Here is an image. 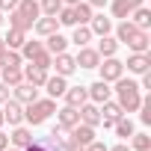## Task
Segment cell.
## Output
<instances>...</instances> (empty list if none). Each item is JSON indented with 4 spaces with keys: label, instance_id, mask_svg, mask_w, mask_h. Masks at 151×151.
<instances>
[{
    "label": "cell",
    "instance_id": "1",
    "mask_svg": "<svg viewBox=\"0 0 151 151\" xmlns=\"http://www.w3.org/2000/svg\"><path fill=\"white\" fill-rule=\"evenodd\" d=\"M113 92H116V101H119V107H122L124 113H136V110H139V104H142V89H139L136 80L119 77Z\"/></svg>",
    "mask_w": 151,
    "mask_h": 151
},
{
    "label": "cell",
    "instance_id": "2",
    "mask_svg": "<svg viewBox=\"0 0 151 151\" xmlns=\"http://www.w3.org/2000/svg\"><path fill=\"white\" fill-rule=\"evenodd\" d=\"M50 113H56V101L53 98H36L33 104L24 107V122H30L33 127H39V124H45L50 119Z\"/></svg>",
    "mask_w": 151,
    "mask_h": 151
},
{
    "label": "cell",
    "instance_id": "3",
    "mask_svg": "<svg viewBox=\"0 0 151 151\" xmlns=\"http://www.w3.org/2000/svg\"><path fill=\"white\" fill-rule=\"evenodd\" d=\"M98 71H101V80L116 83L119 77H124V62L116 59V56H104V59L98 62Z\"/></svg>",
    "mask_w": 151,
    "mask_h": 151
},
{
    "label": "cell",
    "instance_id": "4",
    "mask_svg": "<svg viewBox=\"0 0 151 151\" xmlns=\"http://www.w3.org/2000/svg\"><path fill=\"white\" fill-rule=\"evenodd\" d=\"M3 119L15 127V124H24V104L15 101V98H6L3 101Z\"/></svg>",
    "mask_w": 151,
    "mask_h": 151
},
{
    "label": "cell",
    "instance_id": "5",
    "mask_svg": "<svg viewBox=\"0 0 151 151\" xmlns=\"http://www.w3.org/2000/svg\"><path fill=\"white\" fill-rule=\"evenodd\" d=\"M12 98H15V101H21V104L27 107V104H33V101L39 98V86H33V83L21 80L18 86H12Z\"/></svg>",
    "mask_w": 151,
    "mask_h": 151
},
{
    "label": "cell",
    "instance_id": "6",
    "mask_svg": "<svg viewBox=\"0 0 151 151\" xmlns=\"http://www.w3.org/2000/svg\"><path fill=\"white\" fill-rule=\"evenodd\" d=\"M74 124H80V113H77V107H62V110H56V127H62V130H71Z\"/></svg>",
    "mask_w": 151,
    "mask_h": 151
},
{
    "label": "cell",
    "instance_id": "7",
    "mask_svg": "<svg viewBox=\"0 0 151 151\" xmlns=\"http://www.w3.org/2000/svg\"><path fill=\"white\" fill-rule=\"evenodd\" d=\"M86 89H89V101H92V104H98V107H101L104 101H110V98H113V89H110V83H107V80H95V83H92V86H86Z\"/></svg>",
    "mask_w": 151,
    "mask_h": 151
},
{
    "label": "cell",
    "instance_id": "8",
    "mask_svg": "<svg viewBox=\"0 0 151 151\" xmlns=\"http://www.w3.org/2000/svg\"><path fill=\"white\" fill-rule=\"evenodd\" d=\"M77 113H80V122H83V124H89V127H98V124H101V107H98V104L86 101V104L77 107Z\"/></svg>",
    "mask_w": 151,
    "mask_h": 151
},
{
    "label": "cell",
    "instance_id": "9",
    "mask_svg": "<svg viewBox=\"0 0 151 151\" xmlns=\"http://www.w3.org/2000/svg\"><path fill=\"white\" fill-rule=\"evenodd\" d=\"M53 68H56V74H59V77H68V74H74V71H77V62H74V56L71 53H56L53 56V62H50Z\"/></svg>",
    "mask_w": 151,
    "mask_h": 151
},
{
    "label": "cell",
    "instance_id": "10",
    "mask_svg": "<svg viewBox=\"0 0 151 151\" xmlns=\"http://www.w3.org/2000/svg\"><path fill=\"white\" fill-rule=\"evenodd\" d=\"M65 89H68V77H59V74H53V77L45 80V92H47V98H53V101L62 98Z\"/></svg>",
    "mask_w": 151,
    "mask_h": 151
},
{
    "label": "cell",
    "instance_id": "11",
    "mask_svg": "<svg viewBox=\"0 0 151 151\" xmlns=\"http://www.w3.org/2000/svg\"><path fill=\"white\" fill-rule=\"evenodd\" d=\"M124 65L130 74H145V71H151V56L148 53H130Z\"/></svg>",
    "mask_w": 151,
    "mask_h": 151
},
{
    "label": "cell",
    "instance_id": "12",
    "mask_svg": "<svg viewBox=\"0 0 151 151\" xmlns=\"http://www.w3.org/2000/svg\"><path fill=\"white\" fill-rule=\"evenodd\" d=\"M68 136H71V142H77V145H89L92 139H95V127H89V124H74L71 130H68Z\"/></svg>",
    "mask_w": 151,
    "mask_h": 151
},
{
    "label": "cell",
    "instance_id": "13",
    "mask_svg": "<svg viewBox=\"0 0 151 151\" xmlns=\"http://www.w3.org/2000/svg\"><path fill=\"white\" fill-rule=\"evenodd\" d=\"M74 62H77V68H98L101 53H98L95 47H80V53L74 56Z\"/></svg>",
    "mask_w": 151,
    "mask_h": 151
},
{
    "label": "cell",
    "instance_id": "14",
    "mask_svg": "<svg viewBox=\"0 0 151 151\" xmlns=\"http://www.w3.org/2000/svg\"><path fill=\"white\" fill-rule=\"evenodd\" d=\"M136 6H142V0H113V3H110V12H113V18H127Z\"/></svg>",
    "mask_w": 151,
    "mask_h": 151
},
{
    "label": "cell",
    "instance_id": "15",
    "mask_svg": "<svg viewBox=\"0 0 151 151\" xmlns=\"http://www.w3.org/2000/svg\"><path fill=\"white\" fill-rule=\"evenodd\" d=\"M62 98H65V104H68V107H80V104H86V101H89V89H86V86H68Z\"/></svg>",
    "mask_w": 151,
    "mask_h": 151
},
{
    "label": "cell",
    "instance_id": "16",
    "mask_svg": "<svg viewBox=\"0 0 151 151\" xmlns=\"http://www.w3.org/2000/svg\"><path fill=\"white\" fill-rule=\"evenodd\" d=\"M33 30H36L39 36H45V39H47L50 33H56V30H59V21H56V15H45V18L39 15V18H36V24H33Z\"/></svg>",
    "mask_w": 151,
    "mask_h": 151
},
{
    "label": "cell",
    "instance_id": "17",
    "mask_svg": "<svg viewBox=\"0 0 151 151\" xmlns=\"http://www.w3.org/2000/svg\"><path fill=\"white\" fill-rule=\"evenodd\" d=\"M30 142H33V130L24 127V124H15V130H12V136H9V145H15V148H27Z\"/></svg>",
    "mask_w": 151,
    "mask_h": 151
},
{
    "label": "cell",
    "instance_id": "18",
    "mask_svg": "<svg viewBox=\"0 0 151 151\" xmlns=\"http://www.w3.org/2000/svg\"><path fill=\"white\" fill-rule=\"evenodd\" d=\"M47 77H50L47 68H39V65H33V62L24 68V80H27V83H33V86H45V80H47Z\"/></svg>",
    "mask_w": 151,
    "mask_h": 151
},
{
    "label": "cell",
    "instance_id": "19",
    "mask_svg": "<svg viewBox=\"0 0 151 151\" xmlns=\"http://www.w3.org/2000/svg\"><path fill=\"white\" fill-rule=\"evenodd\" d=\"M89 30H92V36H110L113 33V21L104 18V15H92L89 18Z\"/></svg>",
    "mask_w": 151,
    "mask_h": 151
},
{
    "label": "cell",
    "instance_id": "20",
    "mask_svg": "<svg viewBox=\"0 0 151 151\" xmlns=\"http://www.w3.org/2000/svg\"><path fill=\"white\" fill-rule=\"evenodd\" d=\"M136 30H139V27H136L133 21H127V18H124V21L116 27V42H119V45H127V42L136 36Z\"/></svg>",
    "mask_w": 151,
    "mask_h": 151
},
{
    "label": "cell",
    "instance_id": "21",
    "mask_svg": "<svg viewBox=\"0 0 151 151\" xmlns=\"http://www.w3.org/2000/svg\"><path fill=\"white\" fill-rule=\"evenodd\" d=\"M148 45H151V36H148V30H136V36L127 42V47H130L133 53H148Z\"/></svg>",
    "mask_w": 151,
    "mask_h": 151
},
{
    "label": "cell",
    "instance_id": "22",
    "mask_svg": "<svg viewBox=\"0 0 151 151\" xmlns=\"http://www.w3.org/2000/svg\"><path fill=\"white\" fill-rule=\"evenodd\" d=\"M127 21H133L139 30H148V27H151V9H145V6H136V9L127 15Z\"/></svg>",
    "mask_w": 151,
    "mask_h": 151
},
{
    "label": "cell",
    "instance_id": "23",
    "mask_svg": "<svg viewBox=\"0 0 151 151\" xmlns=\"http://www.w3.org/2000/svg\"><path fill=\"white\" fill-rule=\"evenodd\" d=\"M65 47H68V39H65V36H59V30L47 36V45H45V50H47L50 56H56V53H62Z\"/></svg>",
    "mask_w": 151,
    "mask_h": 151
},
{
    "label": "cell",
    "instance_id": "24",
    "mask_svg": "<svg viewBox=\"0 0 151 151\" xmlns=\"http://www.w3.org/2000/svg\"><path fill=\"white\" fill-rule=\"evenodd\" d=\"M33 24H36V21H30L24 12H18V9L9 12V27H12V30H24V33H27V30H33Z\"/></svg>",
    "mask_w": 151,
    "mask_h": 151
},
{
    "label": "cell",
    "instance_id": "25",
    "mask_svg": "<svg viewBox=\"0 0 151 151\" xmlns=\"http://www.w3.org/2000/svg\"><path fill=\"white\" fill-rule=\"evenodd\" d=\"M95 50L101 53V59H104V56H116V50H119L116 36H101V42H98V47H95Z\"/></svg>",
    "mask_w": 151,
    "mask_h": 151
},
{
    "label": "cell",
    "instance_id": "26",
    "mask_svg": "<svg viewBox=\"0 0 151 151\" xmlns=\"http://www.w3.org/2000/svg\"><path fill=\"white\" fill-rule=\"evenodd\" d=\"M71 42L77 45V47H86V45L92 42V30H89V24H77V27H74V36H71Z\"/></svg>",
    "mask_w": 151,
    "mask_h": 151
},
{
    "label": "cell",
    "instance_id": "27",
    "mask_svg": "<svg viewBox=\"0 0 151 151\" xmlns=\"http://www.w3.org/2000/svg\"><path fill=\"white\" fill-rule=\"evenodd\" d=\"M0 77H3V83L12 89V86H18L24 80V68H0Z\"/></svg>",
    "mask_w": 151,
    "mask_h": 151
},
{
    "label": "cell",
    "instance_id": "28",
    "mask_svg": "<svg viewBox=\"0 0 151 151\" xmlns=\"http://www.w3.org/2000/svg\"><path fill=\"white\" fill-rule=\"evenodd\" d=\"M101 116L116 122V119H122V116H127V113L119 107V101H113V98H110V101H104V104H101Z\"/></svg>",
    "mask_w": 151,
    "mask_h": 151
},
{
    "label": "cell",
    "instance_id": "29",
    "mask_svg": "<svg viewBox=\"0 0 151 151\" xmlns=\"http://www.w3.org/2000/svg\"><path fill=\"white\" fill-rule=\"evenodd\" d=\"M18 12H24L30 21H36L39 15H42V9H39V0H18V6H15Z\"/></svg>",
    "mask_w": 151,
    "mask_h": 151
},
{
    "label": "cell",
    "instance_id": "30",
    "mask_svg": "<svg viewBox=\"0 0 151 151\" xmlns=\"http://www.w3.org/2000/svg\"><path fill=\"white\" fill-rule=\"evenodd\" d=\"M3 42H6V47H9V50H21V45L27 42V33H24V30H12V27H9V36H6Z\"/></svg>",
    "mask_w": 151,
    "mask_h": 151
},
{
    "label": "cell",
    "instance_id": "31",
    "mask_svg": "<svg viewBox=\"0 0 151 151\" xmlns=\"http://www.w3.org/2000/svg\"><path fill=\"white\" fill-rule=\"evenodd\" d=\"M71 9H74V18H77V24H89V18L95 15V12H92V6L86 3V0H80V3H74Z\"/></svg>",
    "mask_w": 151,
    "mask_h": 151
},
{
    "label": "cell",
    "instance_id": "32",
    "mask_svg": "<svg viewBox=\"0 0 151 151\" xmlns=\"http://www.w3.org/2000/svg\"><path fill=\"white\" fill-rule=\"evenodd\" d=\"M21 62H24L21 50H9V47H6L3 59H0V68H21Z\"/></svg>",
    "mask_w": 151,
    "mask_h": 151
},
{
    "label": "cell",
    "instance_id": "33",
    "mask_svg": "<svg viewBox=\"0 0 151 151\" xmlns=\"http://www.w3.org/2000/svg\"><path fill=\"white\" fill-rule=\"evenodd\" d=\"M42 50H45V45H42V42H30V39H27V42L21 45V56H24L27 62H30V59H36Z\"/></svg>",
    "mask_w": 151,
    "mask_h": 151
},
{
    "label": "cell",
    "instance_id": "34",
    "mask_svg": "<svg viewBox=\"0 0 151 151\" xmlns=\"http://www.w3.org/2000/svg\"><path fill=\"white\" fill-rule=\"evenodd\" d=\"M113 130H116V133H119L122 139H130V136H133V122H130L127 116H122V119H116Z\"/></svg>",
    "mask_w": 151,
    "mask_h": 151
},
{
    "label": "cell",
    "instance_id": "35",
    "mask_svg": "<svg viewBox=\"0 0 151 151\" xmlns=\"http://www.w3.org/2000/svg\"><path fill=\"white\" fill-rule=\"evenodd\" d=\"M56 21H59V27H77V18H74V9L71 6H62L56 12Z\"/></svg>",
    "mask_w": 151,
    "mask_h": 151
},
{
    "label": "cell",
    "instance_id": "36",
    "mask_svg": "<svg viewBox=\"0 0 151 151\" xmlns=\"http://www.w3.org/2000/svg\"><path fill=\"white\" fill-rule=\"evenodd\" d=\"M130 148L133 151H148L151 148V136L148 133H133L130 136Z\"/></svg>",
    "mask_w": 151,
    "mask_h": 151
},
{
    "label": "cell",
    "instance_id": "37",
    "mask_svg": "<svg viewBox=\"0 0 151 151\" xmlns=\"http://www.w3.org/2000/svg\"><path fill=\"white\" fill-rule=\"evenodd\" d=\"M33 142H39L42 148H47V151H62V145H59V139L50 133V136H33Z\"/></svg>",
    "mask_w": 151,
    "mask_h": 151
},
{
    "label": "cell",
    "instance_id": "38",
    "mask_svg": "<svg viewBox=\"0 0 151 151\" xmlns=\"http://www.w3.org/2000/svg\"><path fill=\"white\" fill-rule=\"evenodd\" d=\"M39 9H42V15H56L62 9V0H39Z\"/></svg>",
    "mask_w": 151,
    "mask_h": 151
},
{
    "label": "cell",
    "instance_id": "39",
    "mask_svg": "<svg viewBox=\"0 0 151 151\" xmlns=\"http://www.w3.org/2000/svg\"><path fill=\"white\" fill-rule=\"evenodd\" d=\"M30 62H33V65H39V68H50V62H53V56H50L47 50H42V53H39L36 59H30Z\"/></svg>",
    "mask_w": 151,
    "mask_h": 151
},
{
    "label": "cell",
    "instance_id": "40",
    "mask_svg": "<svg viewBox=\"0 0 151 151\" xmlns=\"http://www.w3.org/2000/svg\"><path fill=\"white\" fill-rule=\"evenodd\" d=\"M83 151H107V145H104V142H98V139H92L89 145H83Z\"/></svg>",
    "mask_w": 151,
    "mask_h": 151
},
{
    "label": "cell",
    "instance_id": "41",
    "mask_svg": "<svg viewBox=\"0 0 151 151\" xmlns=\"http://www.w3.org/2000/svg\"><path fill=\"white\" fill-rule=\"evenodd\" d=\"M18 6V0H0V12H12Z\"/></svg>",
    "mask_w": 151,
    "mask_h": 151
},
{
    "label": "cell",
    "instance_id": "42",
    "mask_svg": "<svg viewBox=\"0 0 151 151\" xmlns=\"http://www.w3.org/2000/svg\"><path fill=\"white\" fill-rule=\"evenodd\" d=\"M142 77V83H139V89H151V71H145V74H139Z\"/></svg>",
    "mask_w": 151,
    "mask_h": 151
},
{
    "label": "cell",
    "instance_id": "43",
    "mask_svg": "<svg viewBox=\"0 0 151 151\" xmlns=\"http://www.w3.org/2000/svg\"><path fill=\"white\" fill-rule=\"evenodd\" d=\"M6 98H9V86H6V83H3V80H0V104H3V101H6Z\"/></svg>",
    "mask_w": 151,
    "mask_h": 151
},
{
    "label": "cell",
    "instance_id": "44",
    "mask_svg": "<svg viewBox=\"0 0 151 151\" xmlns=\"http://www.w3.org/2000/svg\"><path fill=\"white\" fill-rule=\"evenodd\" d=\"M86 3H89L92 9H101V6H107V3H110V0H86Z\"/></svg>",
    "mask_w": 151,
    "mask_h": 151
},
{
    "label": "cell",
    "instance_id": "45",
    "mask_svg": "<svg viewBox=\"0 0 151 151\" xmlns=\"http://www.w3.org/2000/svg\"><path fill=\"white\" fill-rule=\"evenodd\" d=\"M6 148H9V136L0 130V151H6Z\"/></svg>",
    "mask_w": 151,
    "mask_h": 151
},
{
    "label": "cell",
    "instance_id": "46",
    "mask_svg": "<svg viewBox=\"0 0 151 151\" xmlns=\"http://www.w3.org/2000/svg\"><path fill=\"white\" fill-rule=\"evenodd\" d=\"M21 151H47V148H42L39 142H30V145H27V148H21Z\"/></svg>",
    "mask_w": 151,
    "mask_h": 151
},
{
    "label": "cell",
    "instance_id": "47",
    "mask_svg": "<svg viewBox=\"0 0 151 151\" xmlns=\"http://www.w3.org/2000/svg\"><path fill=\"white\" fill-rule=\"evenodd\" d=\"M107 151H130V148H127V142H119V145H113V148H107Z\"/></svg>",
    "mask_w": 151,
    "mask_h": 151
},
{
    "label": "cell",
    "instance_id": "48",
    "mask_svg": "<svg viewBox=\"0 0 151 151\" xmlns=\"http://www.w3.org/2000/svg\"><path fill=\"white\" fill-rule=\"evenodd\" d=\"M65 151H83V145H77V142H68V145H65Z\"/></svg>",
    "mask_w": 151,
    "mask_h": 151
},
{
    "label": "cell",
    "instance_id": "49",
    "mask_svg": "<svg viewBox=\"0 0 151 151\" xmlns=\"http://www.w3.org/2000/svg\"><path fill=\"white\" fill-rule=\"evenodd\" d=\"M3 53H6V42L0 39V59H3Z\"/></svg>",
    "mask_w": 151,
    "mask_h": 151
},
{
    "label": "cell",
    "instance_id": "50",
    "mask_svg": "<svg viewBox=\"0 0 151 151\" xmlns=\"http://www.w3.org/2000/svg\"><path fill=\"white\" fill-rule=\"evenodd\" d=\"M74 3H80V0H62V6H74Z\"/></svg>",
    "mask_w": 151,
    "mask_h": 151
},
{
    "label": "cell",
    "instance_id": "51",
    "mask_svg": "<svg viewBox=\"0 0 151 151\" xmlns=\"http://www.w3.org/2000/svg\"><path fill=\"white\" fill-rule=\"evenodd\" d=\"M6 124V119H3V107H0V127H3Z\"/></svg>",
    "mask_w": 151,
    "mask_h": 151
},
{
    "label": "cell",
    "instance_id": "52",
    "mask_svg": "<svg viewBox=\"0 0 151 151\" xmlns=\"http://www.w3.org/2000/svg\"><path fill=\"white\" fill-rule=\"evenodd\" d=\"M6 151H21V148H15V145H12V148H6Z\"/></svg>",
    "mask_w": 151,
    "mask_h": 151
},
{
    "label": "cell",
    "instance_id": "53",
    "mask_svg": "<svg viewBox=\"0 0 151 151\" xmlns=\"http://www.w3.org/2000/svg\"><path fill=\"white\" fill-rule=\"evenodd\" d=\"M0 24H3V12H0Z\"/></svg>",
    "mask_w": 151,
    "mask_h": 151
}]
</instances>
